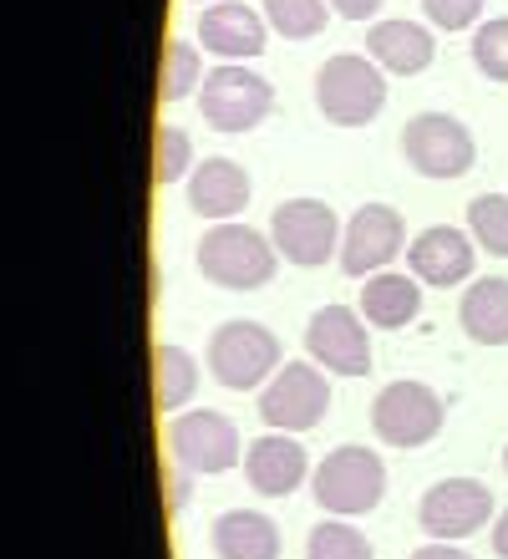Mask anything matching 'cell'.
<instances>
[{
	"mask_svg": "<svg viewBox=\"0 0 508 559\" xmlns=\"http://www.w3.org/2000/svg\"><path fill=\"white\" fill-rule=\"evenodd\" d=\"M199 270L203 280H214L224 290H260L270 285L280 270V250L275 239L249 229V224H214L199 239Z\"/></svg>",
	"mask_w": 508,
	"mask_h": 559,
	"instance_id": "1",
	"label": "cell"
},
{
	"mask_svg": "<svg viewBox=\"0 0 508 559\" xmlns=\"http://www.w3.org/2000/svg\"><path fill=\"white\" fill-rule=\"evenodd\" d=\"M316 107L335 128H366L387 107V72L362 51H335L316 72Z\"/></svg>",
	"mask_w": 508,
	"mask_h": 559,
	"instance_id": "2",
	"label": "cell"
},
{
	"mask_svg": "<svg viewBox=\"0 0 508 559\" xmlns=\"http://www.w3.org/2000/svg\"><path fill=\"white\" fill-rule=\"evenodd\" d=\"M310 488H316V503L326 509L331 519H356V514H371L387 493V468L371 448H335V453L320 457V468L310 473Z\"/></svg>",
	"mask_w": 508,
	"mask_h": 559,
	"instance_id": "3",
	"label": "cell"
},
{
	"mask_svg": "<svg viewBox=\"0 0 508 559\" xmlns=\"http://www.w3.org/2000/svg\"><path fill=\"white\" fill-rule=\"evenodd\" d=\"M280 367H285L280 361V341L260 321H224L209 336V371L229 392H260Z\"/></svg>",
	"mask_w": 508,
	"mask_h": 559,
	"instance_id": "4",
	"label": "cell"
},
{
	"mask_svg": "<svg viewBox=\"0 0 508 559\" xmlns=\"http://www.w3.org/2000/svg\"><path fill=\"white\" fill-rule=\"evenodd\" d=\"M199 112L214 133H249L275 112V87L260 72H249L239 61H224L203 76L199 87Z\"/></svg>",
	"mask_w": 508,
	"mask_h": 559,
	"instance_id": "5",
	"label": "cell"
},
{
	"mask_svg": "<svg viewBox=\"0 0 508 559\" xmlns=\"http://www.w3.org/2000/svg\"><path fill=\"white\" fill-rule=\"evenodd\" d=\"M331 413V382L316 361H285L260 386V417L270 432H310Z\"/></svg>",
	"mask_w": 508,
	"mask_h": 559,
	"instance_id": "6",
	"label": "cell"
},
{
	"mask_svg": "<svg viewBox=\"0 0 508 559\" xmlns=\"http://www.w3.org/2000/svg\"><path fill=\"white\" fill-rule=\"evenodd\" d=\"M341 235H346V224L320 199H285L270 214V239H275L280 260H291L300 270H320L326 260H341Z\"/></svg>",
	"mask_w": 508,
	"mask_h": 559,
	"instance_id": "7",
	"label": "cell"
},
{
	"mask_svg": "<svg viewBox=\"0 0 508 559\" xmlns=\"http://www.w3.org/2000/svg\"><path fill=\"white\" fill-rule=\"evenodd\" d=\"M402 158L422 178H463L479 158V143L452 112H417L402 128Z\"/></svg>",
	"mask_w": 508,
	"mask_h": 559,
	"instance_id": "8",
	"label": "cell"
},
{
	"mask_svg": "<svg viewBox=\"0 0 508 559\" xmlns=\"http://www.w3.org/2000/svg\"><path fill=\"white\" fill-rule=\"evenodd\" d=\"M168 453L184 473H199V478H214V473H229L239 457H245V442H239V427L224 413H178L168 423Z\"/></svg>",
	"mask_w": 508,
	"mask_h": 559,
	"instance_id": "9",
	"label": "cell"
},
{
	"mask_svg": "<svg viewBox=\"0 0 508 559\" xmlns=\"http://www.w3.org/2000/svg\"><path fill=\"white\" fill-rule=\"evenodd\" d=\"M442 397L427 382H392L371 402V427L387 448H422L442 432Z\"/></svg>",
	"mask_w": 508,
	"mask_h": 559,
	"instance_id": "10",
	"label": "cell"
},
{
	"mask_svg": "<svg viewBox=\"0 0 508 559\" xmlns=\"http://www.w3.org/2000/svg\"><path fill=\"white\" fill-rule=\"evenodd\" d=\"M305 352L320 371L335 377H366L371 371V336H366V316L351 306H320L305 321Z\"/></svg>",
	"mask_w": 508,
	"mask_h": 559,
	"instance_id": "11",
	"label": "cell"
},
{
	"mask_svg": "<svg viewBox=\"0 0 508 559\" xmlns=\"http://www.w3.org/2000/svg\"><path fill=\"white\" fill-rule=\"evenodd\" d=\"M494 519V493L479 478H442L422 493L417 503V524L422 534H433L442 545H458L468 534H479Z\"/></svg>",
	"mask_w": 508,
	"mask_h": 559,
	"instance_id": "12",
	"label": "cell"
},
{
	"mask_svg": "<svg viewBox=\"0 0 508 559\" xmlns=\"http://www.w3.org/2000/svg\"><path fill=\"white\" fill-rule=\"evenodd\" d=\"M406 245V224L392 204H362L341 235V270L351 280H371L392 265Z\"/></svg>",
	"mask_w": 508,
	"mask_h": 559,
	"instance_id": "13",
	"label": "cell"
},
{
	"mask_svg": "<svg viewBox=\"0 0 508 559\" xmlns=\"http://www.w3.org/2000/svg\"><path fill=\"white\" fill-rule=\"evenodd\" d=\"M473 265H479V245L468 229H452V224H433L406 245V270L422 285H437V290L473 280Z\"/></svg>",
	"mask_w": 508,
	"mask_h": 559,
	"instance_id": "14",
	"label": "cell"
},
{
	"mask_svg": "<svg viewBox=\"0 0 508 559\" xmlns=\"http://www.w3.org/2000/svg\"><path fill=\"white\" fill-rule=\"evenodd\" d=\"M264 41H270V21L264 11L245 5V0H214L203 5L199 15V46L209 57H224V61H249L260 57Z\"/></svg>",
	"mask_w": 508,
	"mask_h": 559,
	"instance_id": "15",
	"label": "cell"
},
{
	"mask_svg": "<svg viewBox=\"0 0 508 559\" xmlns=\"http://www.w3.org/2000/svg\"><path fill=\"white\" fill-rule=\"evenodd\" d=\"M305 473H310V457L295 442V432H264L245 448V478L264 499H291L305 484Z\"/></svg>",
	"mask_w": 508,
	"mask_h": 559,
	"instance_id": "16",
	"label": "cell"
},
{
	"mask_svg": "<svg viewBox=\"0 0 508 559\" xmlns=\"http://www.w3.org/2000/svg\"><path fill=\"white\" fill-rule=\"evenodd\" d=\"M249 193H255V183L234 158H203L189 174V209L209 224L239 219L249 209Z\"/></svg>",
	"mask_w": 508,
	"mask_h": 559,
	"instance_id": "17",
	"label": "cell"
},
{
	"mask_svg": "<svg viewBox=\"0 0 508 559\" xmlns=\"http://www.w3.org/2000/svg\"><path fill=\"white\" fill-rule=\"evenodd\" d=\"M366 57L392 76H422L437 57V41L422 21L392 15V21H377V26L366 31Z\"/></svg>",
	"mask_w": 508,
	"mask_h": 559,
	"instance_id": "18",
	"label": "cell"
},
{
	"mask_svg": "<svg viewBox=\"0 0 508 559\" xmlns=\"http://www.w3.org/2000/svg\"><path fill=\"white\" fill-rule=\"evenodd\" d=\"M209 545L218 559H280V524L260 509H229L214 519Z\"/></svg>",
	"mask_w": 508,
	"mask_h": 559,
	"instance_id": "19",
	"label": "cell"
},
{
	"mask_svg": "<svg viewBox=\"0 0 508 559\" xmlns=\"http://www.w3.org/2000/svg\"><path fill=\"white\" fill-rule=\"evenodd\" d=\"M422 310V280L417 275H397V270H381L362 285V316L366 325L377 331H402V325L417 321Z\"/></svg>",
	"mask_w": 508,
	"mask_h": 559,
	"instance_id": "20",
	"label": "cell"
},
{
	"mask_svg": "<svg viewBox=\"0 0 508 559\" xmlns=\"http://www.w3.org/2000/svg\"><path fill=\"white\" fill-rule=\"evenodd\" d=\"M458 321H463L468 341L479 346H508V280L483 275L473 280L458 300Z\"/></svg>",
	"mask_w": 508,
	"mask_h": 559,
	"instance_id": "21",
	"label": "cell"
},
{
	"mask_svg": "<svg viewBox=\"0 0 508 559\" xmlns=\"http://www.w3.org/2000/svg\"><path fill=\"white\" fill-rule=\"evenodd\" d=\"M193 386H199V361L174 341H158L153 346V402H158V413H178L193 397Z\"/></svg>",
	"mask_w": 508,
	"mask_h": 559,
	"instance_id": "22",
	"label": "cell"
},
{
	"mask_svg": "<svg viewBox=\"0 0 508 559\" xmlns=\"http://www.w3.org/2000/svg\"><path fill=\"white\" fill-rule=\"evenodd\" d=\"M270 31H280L285 41H310L326 31V11H331V0H264L260 5Z\"/></svg>",
	"mask_w": 508,
	"mask_h": 559,
	"instance_id": "23",
	"label": "cell"
},
{
	"mask_svg": "<svg viewBox=\"0 0 508 559\" xmlns=\"http://www.w3.org/2000/svg\"><path fill=\"white\" fill-rule=\"evenodd\" d=\"M305 559H377V549L346 519H320L305 539Z\"/></svg>",
	"mask_w": 508,
	"mask_h": 559,
	"instance_id": "24",
	"label": "cell"
},
{
	"mask_svg": "<svg viewBox=\"0 0 508 559\" xmlns=\"http://www.w3.org/2000/svg\"><path fill=\"white\" fill-rule=\"evenodd\" d=\"M468 235L479 250L508 260V193H479L468 204Z\"/></svg>",
	"mask_w": 508,
	"mask_h": 559,
	"instance_id": "25",
	"label": "cell"
},
{
	"mask_svg": "<svg viewBox=\"0 0 508 559\" xmlns=\"http://www.w3.org/2000/svg\"><path fill=\"white\" fill-rule=\"evenodd\" d=\"M199 163H193V143L184 128H174V122H163L158 138H153V183L158 189H168V183H178V178H189Z\"/></svg>",
	"mask_w": 508,
	"mask_h": 559,
	"instance_id": "26",
	"label": "cell"
},
{
	"mask_svg": "<svg viewBox=\"0 0 508 559\" xmlns=\"http://www.w3.org/2000/svg\"><path fill=\"white\" fill-rule=\"evenodd\" d=\"M193 87H203V51L193 41H168V51H163V97L178 103Z\"/></svg>",
	"mask_w": 508,
	"mask_h": 559,
	"instance_id": "27",
	"label": "cell"
},
{
	"mask_svg": "<svg viewBox=\"0 0 508 559\" xmlns=\"http://www.w3.org/2000/svg\"><path fill=\"white\" fill-rule=\"evenodd\" d=\"M473 67L488 82H508V15H494L473 31Z\"/></svg>",
	"mask_w": 508,
	"mask_h": 559,
	"instance_id": "28",
	"label": "cell"
},
{
	"mask_svg": "<svg viewBox=\"0 0 508 559\" xmlns=\"http://www.w3.org/2000/svg\"><path fill=\"white\" fill-rule=\"evenodd\" d=\"M483 5L488 0H422V15L433 21L437 31H468V26H483Z\"/></svg>",
	"mask_w": 508,
	"mask_h": 559,
	"instance_id": "29",
	"label": "cell"
},
{
	"mask_svg": "<svg viewBox=\"0 0 508 559\" xmlns=\"http://www.w3.org/2000/svg\"><path fill=\"white\" fill-rule=\"evenodd\" d=\"M331 11L341 15V21H377L381 0H331Z\"/></svg>",
	"mask_w": 508,
	"mask_h": 559,
	"instance_id": "30",
	"label": "cell"
},
{
	"mask_svg": "<svg viewBox=\"0 0 508 559\" xmlns=\"http://www.w3.org/2000/svg\"><path fill=\"white\" fill-rule=\"evenodd\" d=\"M412 559H473V555H468V549H458V545H442V539H433V545L412 549Z\"/></svg>",
	"mask_w": 508,
	"mask_h": 559,
	"instance_id": "31",
	"label": "cell"
},
{
	"mask_svg": "<svg viewBox=\"0 0 508 559\" xmlns=\"http://www.w3.org/2000/svg\"><path fill=\"white\" fill-rule=\"evenodd\" d=\"M494 555H498V559H508V509L494 519Z\"/></svg>",
	"mask_w": 508,
	"mask_h": 559,
	"instance_id": "32",
	"label": "cell"
},
{
	"mask_svg": "<svg viewBox=\"0 0 508 559\" xmlns=\"http://www.w3.org/2000/svg\"><path fill=\"white\" fill-rule=\"evenodd\" d=\"M184 503H189V478L174 473V509H184Z\"/></svg>",
	"mask_w": 508,
	"mask_h": 559,
	"instance_id": "33",
	"label": "cell"
},
{
	"mask_svg": "<svg viewBox=\"0 0 508 559\" xmlns=\"http://www.w3.org/2000/svg\"><path fill=\"white\" fill-rule=\"evenodd\" d=\"M193 5H214V0H193Z\"/></svg>",
	"mask_w": 508,
	"mask_h": 559,
	"instance_id": "34",
	"label": "cell"
},
{
	"mask_svg": "<svg viewBox=\"0 0 508 559\" xmlns=\"http://www.w3.org/2000/svg\"><path fill=\"white\" fill-rule=\"evenodd\" d=\"M504 473H508V448H504Z\"/></svg>",
	"mask_w": 508,
	"mask_h": 559,
	"instance_id": "35",
	"label": "cell"
}]
</instances>
